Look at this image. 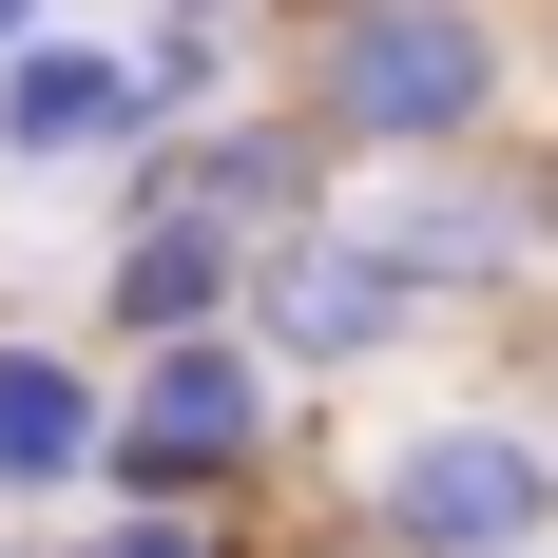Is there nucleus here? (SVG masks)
<instances>
[{
  "instance_id": "7",
  "label": "nucleus",
  "mask_w": 558,
  "mask_h": 558,
  "mask_svg": "<svg viewBox=\"0 0 558 558\" xmlns=\"http://www.w3.org/2000/svg\"><path fill=\"white\" fill-rule=\"evenodd\" d=\"M173 116L155 77H135V39H77V20H39V39L0 58V155L20 173H135Z\"/></svg>"
},
{
  "instance_id": "1",
  "label": "nucleus",
  "mask_w": 558,
  "mask_h": 558,
  "mask_svg": "<svg viewBox=\"0 0 558 558\" xmlns=\"http://www.w3.org/2000/svg\"><path fill=\"white\" fill-rule=\"evenodd\" d=\"M270 97L347 173L404 155H501L520 116V20L501 0H270Z\"/></svg>"
},
{
  "instance_id": "5",
  "label": "nucleus",
  "mask_w": 558,
  "mask_h": 558,
  "mask_svg": "<svg viewBox=\"0 0 558 558\" xmlns=\"http://www.w3.org/2000/svg\"><path fill=\"white\" fill-rule=\"evenodd\" d=\"M251 347H270L289 386L328 404V386H386L404 347H444V308L366 251V213H328V231H289L270 270H251Z\"/></svg>"
},
{
  "instance_id": "10",
  "label": "nucleus",
  "mask_w": 558,
  "mask_h": 558,
  "mask_svg": "<svg viewBox=\"0 0 558 558\" xmlns=\"http://www.w3.org/2000/svg\"><path fill=\"white\" fill-rule=\"evenodd\" d=\"M135 77H155V116L193 135V116L251 97V20H173V0H155V20H135Z\"/></svg>"
},
{
  "instance_id": "13",
  "label": "nucleus",
  "mask_w": 558,
  "mask_h": 558,
  "mask_svg": "<svg viewBox=\"0 0 558 558\" xmlns=\"http://www.w3.org/2000/svg\"><path fill=\"white\" fill-rule=\"evenodd\" d=\"M39 20H58V0H0V58H20V39H39Z\"/></svg>"
},
{
  "instance_id": "4",
  "label": "nucleus",
  "mask_w": 558,
  "mask_h": 558,
  "mask_svg": "<svg viewBox=\"0 0 558 558\" xmlns=\"http://www.w3.org/2000/svg\"><path fill=\"white\" fill-rule=\"evenodd\" d=\"M347 213L444 328H501L539 289V231H520V155H404V173H347Z\"/></svg>"
},
{
  "instance_id": "8",
  "label": "nucleus",
  "mask_w": 558,
  "mask_h": 558,
  "mask_svg": "<svg viewBox=\"0 0 558 558\" xmlns=\"http://www.w3.org/2000/svg\"><path fill=\"white\" fill-rule=\"evenodd\" d=\"M97 444H116V347H97V328H20V308H0V520L97 501Z\"/></svg>"
},
{
  "instance_id": "15",
  "label": "nucleus",
  "mask_w": 558,
  "mask_h": 558,
  "mask_svg": "<svg viewBox=\"0 0 558 558\" xmlns=\"http://www.w3.org/2000/svg\"><path fill=\"white\" fill-rule=\"evenodd\" d=\"M308 558H386V539H347V520H328V539H308Z\"/></svg>"
},
{
  "instance_id": "6",
  "label": "nucleus",
  "mask_w": 558,
  "mask_h": 558,
  "mask_svg": "<svg viewBox=\"0 0 558 558\" xmlns=\"http://www.w3.org/2000/svg\"><path fill=\"white\" fill-rule=\"evenodd\" d=\"M97 193L116 213H213V231H251V251H289V231L347 213V155L289 97H231V116H193V135H155L135 173H97Z\"/></svg>"
},
{
  "instance_id": "9",
  "label": "nucleus",
  "mask_w": 558,
  "mask_h": 558,
  "mask_svg": "<svg viewBox=\"0 0 558 558\" xmlns=\"http://www.w3.org/2000/svg\"><path fill=\"white\" fill-rule=\"evenodd\" d=\"M251 231H213V213H116V251H97V289H77V328L97 347H193V328H251Z\"/></svg>"
},
{
  "instance_id": "12",
  "label": "nucleus",
  "mask_w": 558,
  "mask_h": 558,
  "mask_svg": "<svg viewBox=\"0 0 558 558\" xmlns=\"http://www.w3.org/2000/svg\"><path fill=\"white\" fill-rule=\"evenodd\" d=\"M501 155H520V231H539V289H558V116H520Z\"/></svg>"
},
{
  "instance_id": "11",
  "label": "nucleus",
  "mask_w": 558,
  "mask_h": 558,
  "mask_svg": "<svg viewBox=\"0 0 558 558\" xmlns=\"http://www.w3.org/2000/svg\"><path fill=\"white\" fill-rule=\"evenodd\" d=\"M58 558H270V539H251V520H135V501H97Z\"/></svg>"
},
{
  "instance_id": "14",
  "label": "nucleus",
  "mask_w": 558,
  "mask_h": 558,
  "mask_svg": "<svg viewBox=\"0 0 558 558\" xmlns=\"http://www.w3.org/2000/svg\"><path fill=\"white\" fill-rule=\"evenodd\" d=\"M173 20H270V0H173Z\"/></svg>"
},
{
  "instance_id": "3",
  "label": "nucleus",
  "mask_w": 558,
  "mask_h": 558,
  "mask_svg": "<svg viewBox=\"0 0 558 558\" xmlns=\"http://www.w3.org/2000/svg\"><path fill=\"white\" fill-rule=\"evenodd\" d=\"M328 520L386 539V558H539L558 539V424H520L501 386H462V404H424V424H386L347 462Z\"/></svg>"
},
{
  "instance_id": "2",
  "label": "nucleus",
  "mask_w": 558,
  "mask_h": 558,
  "mask_svg": "<svg viewBox=\"0 0 558 558\" xmlns=\"http://www.w3.org/2000/svg\"><path fill=\"white\" fill-rule=\"evenodd\" d=\"M308 444V386H289L251 328H193V347H116V444H97V501L135 520H251Z\"/></svg>"
}]
</instances>
